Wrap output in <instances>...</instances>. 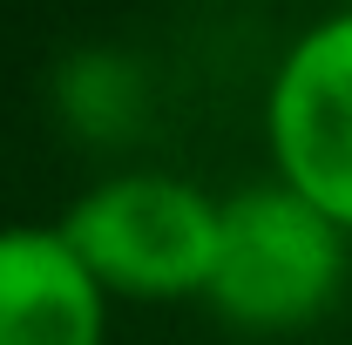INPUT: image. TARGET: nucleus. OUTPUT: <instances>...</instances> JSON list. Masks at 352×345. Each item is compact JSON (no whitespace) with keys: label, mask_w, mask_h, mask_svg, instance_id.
<instances>
[{"label":"nucleus","mask_w":352,"mask_h":345,"mask_svg":"<svg viewBox=\"0 0 352 345\" xmlns=\"http://www.w3.org/2000/svg\"><path fill=\"white\" fill-rule=\"evenodd\" d=\"M264 156L285 190L352 237V0L292 34L264 82Z\"/></svg>","instance_id":"nucleus-3"},{"label":"nucleus","mask_w":352,"mask_h":345,"mask_svg":"<svg viewBox=\"0 0 352 345\" xmlns=\"http://www.w3.org/2000/svg\"><path fill=\"white\" fill-rule=\"evenodd\" d=\"M223 197L176 170H109L54 216L109 304H190L210 285Z\"/></svg>","instance_id":"nucleus-2"},{"label":"nucleus","mask_w":352,"mask_h":345,"mask_svg":"<svg viewBox=\"0 0 352 345\" xmlns=\"http://www.w3.org/2000/svg\"><path fill=\"white\" fill-rule=\"evenodd\" d=\"M54 102H61V115L82 135L122 142V129L142 115V68H129V61L109 54V47H88V54H75V61L61 68Z\"/></svg>","instance_id":"nucleus-5"},{"label":"nucleus","mask_w":352,"mask_h":345,"mask_svg":"<svg viewBox=\"0 0 352 345\" xmlns=\"http://www.w3.org/2000/svg\"><path fill=\"white\" fill-rule=\"evenodd\" d=\"M346 278H352V237L325 210H311L298 190H285L278 176L223 197L217 258H210V285H204V304L223 325H237L251 339L305 332L346 298Z\"/></svg>","instance_id":"nucleus-1"},{"label":"nucleus","mask_w":352,"mask_h":345,"mask_svg":"<svg viewBox=\"0 0 352 345\" xmlns=\"http://www.w3.org/2000/svg\"><path fill=\"white\" fill-rule=\"evenodd\" d=\"M109 311L61 223H0V345H109Z\"/></svg>","instance_id":"nucleus-4"}]
</instances>
